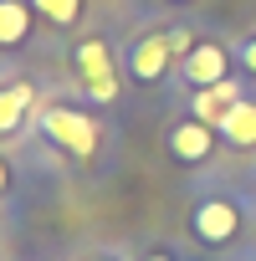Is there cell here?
<instances>
[{
  "label": "cell",
  "mask_w": 256,
  "mask_h": 261,
  "mask_svg": "<svg viewBox=\"0 0 256 261\" xmlns=\"http://www.w3.org/2000/svg\"><path fill=\"white\" fill-rule=\"evenodd\" d=\"M236 102H241V87L225 77V82H215V87H200V92H195V118H200V123H220Z\"/></svg>",
  "instance_id": "obj_6"
},
{
  "label": "cell",
  "mask_w": 256,
  "mask_h": 261,
  "mask_svg": "<svg viewBox=\"0 0 256 261\" xmlns=\"http://www.w3.org/2000/svg\"><path fill=\"white\" fill-rule=\"evenodd\" d=\"M149 261H169V256H149Z\"/></svg>",
  "instance_id": "obj_14"
},
{
  "label": "cell",
  "mask_w": 256,
  "mask_h": 261,
  "mask_svg": "<svg viewBox=\"0 0 256 261\" xmlns=\"http://www.w3.org/2000/svg\"><path fill=\"white\" fill-rule=\"evenodd\" d=\"M26 108H31V87H26V82H16V87L0 92V134H11Z\"/></svg>",
  "instance_id": "obj_10"
},
{
  "label": "cell",
  "mask_w": 256,
  "mask_h": 261,
  "mask_svg": "<svg viewBox=\"0 0 256 261\" xmlns=\"http://www.w3.org/2000/svg\"><path fill=\"white\" fill-rule=\"evenodd\" d=\"M41 128L72 154V159H92L97 154V123L87 113H72V108H46L41 113Z\"/></svg>",
  "instance_id": "obj_1"
},
{
  "label": "cell",
  "mask_w": 256,
  "mask_h": 261,
  "mask_svg": "<svg viewBox=\"0 0 256 261\" xmlns=\"http://www.w3.org/2000/svg\"><path fill=\"white\" fill-rule=\"evenodd\" d=\"M210 144H215V139H210V123H200V118H195V123H180L174 134H169V149H174V159H185V164H200V159L210 154Z\"/></svg>",
  "instance_id": "obj_7"
},
{
  "label": "cell",
  "mask_w": 256,
  "mask_h": 261,
  "mask_svg": "<svg viewBox=\"0 0 256 261\" xmlns=\"http://www.w3.org/2000/svg\"><path fill=\"white\" fill-rule=\"evenodd\" d=\"M195 236H200V241H231V236H236V205L205 200V205L195 210Z\"/></svg>",
  "instance_id": "obj_5"
},
{
  "label": "cell",
  "mask_w": 256,
  "mask_h": 261,
  "mask_svg": "<svg viewBox=\"0 0 256 261\" xmlns=\"http://www.w3.org/2000/svg\"><path fill=\"white\" fill-rule=\"evenodd\" d=\"M215 128L225 134V144L251 149V144H256V102H246V97H241V102H236V108H231V113H225Z\"/></svg>",
  "instance_id": "obj_8"
},
{
  "label": "cell",
  "mask_w": 256,
  "mask_h": 261,
  "mask_svg": "<svg viewBox=\"0 0 256 261\" xmlns=\"http://www.w3.org/2000/svg\"><path fill=\"white\" fill-rule=\"evenodd\" d=\"M241 62H246V72H256V36L241 46Z\"/></svg>",
  "instance_id": "obj_12"
},
{
  "label": "cell",
  "mask_w": 256,
  "mask_h": 261,
  "mask_svg": "<svg viewBox=\"0 0 256 261\" xmlns=\"http://www.w3.org/2000/svg\"><path fill=\"white\" fill-rule=\"evenodd\" d=\"M225 46H215V41H195V51H185V77L195 82V87H215V82H225Z\"/></svg>",
  "instance_id": "obj_3"
},
{
  "label": "cell",
  "mask_w": 256,
  "mask_h": 261,
  "mask_svg": "<svg viewBox=\"0 0 256 261\" xmlns=\"http://www.w3.org/2000/svg\"><path fill=\"white\" fill-rule=\"evenodd\" d=\"M31 6H36L46 21H57V26H72V21L82 16V0H31Z\"/></svg>",
  "instance_id": "obj_11"
},
{
  "label": "cell",
  "mask_w": 256,
  "mask_h": 261,
  "mask_svg": "<svg viewBox=\"0 0 256 261\" xmlns=\"http://www.w3.org/2000/svg\"><path fill=\"white\" fill-rule=\"evenodd\" d=\"M31 31V6L26 0H0V46H16Z\"/></svg>",
  "instance_id": "obj_9"
},
{
  "label": "cell",
  "mask_w": 256,
  "mask_h": 261,
  "mask_svg": "<svg viewBox=\"0 0 256 261\" xmlns=\"http://www.w3.org/2000/svg\"><path fill=\"white\" fill-rule=\"evenodd\" d=\"M77 67H82V82L97 102H113L118 97V77H113V57L103 41H82L77 46Z\"/></svg>",
  "instance_id": "obj_2"
},
{
  "label": "cell",
  "mask_w": 256,
  "mask_h": 261,
  "mask_svg": "<svg viewBox=\"0 0 256 261\" xmlns=\"http://www.w3.org/2000/svg\"><path fill=\"white\" fill-rule=\"evenodd\" d=\"M169 57H174V46H169V36H144L139 46H134V77L139 82H159L164 77V67H169Z\"/></svg>",
  "instance_id": "obj_4"
},
{
  "label": "cell",
  "mask_w": 256,
  "mask_h": 261,
  "mask_svg": "<svg viewBox=\"0 0 256 261\" xmlns=\"http://www.w3.org/2000/svg\"><path fill=\"white\" fill-rule=\"evenodd\" d=\"M6 179H11V174H6V164H0V190H6Z\"/></svg>",
  "instance_id": "obj_13"
}]
</instances>
